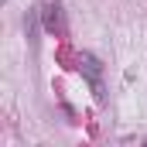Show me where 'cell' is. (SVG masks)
Returning <instances> with one entry per match:
<instances>
[{
	"instance_id": "1",
	"label": "cell",
	"mask_w": 147,
	"mask_h": 147,
	"mask_svg": "<svg viewBox=\"0 0 147 147\" xmlns=\"http://www.w3.org/2000/svg\"><path fill=\"white\" fill-rule=\"evenodd\" d=\"M45 31H51V34L58 31V7H55V3L45 7Z\"/></svg>"
}]
</instances>
